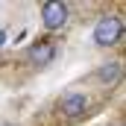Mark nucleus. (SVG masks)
I'll use <instances>...</instances> for the list:
<instances>
[{
    "instance_id": "obj_1",
    "label": "nucleus",
    "mask_w": 126,
    "mask_h": 126,
    "mask_svg": "<svg viewBox=\"0 0 126 126\" xmlns=\"http://www.w3.org/2000/svg\"><path fill=\"white\" fill-rule=\"evenodd\" d=\"M123 38V21L117 18V15H106V18H100L94 27V41L100 47H111V44H117Z\"/></svg>"
},
{
    "instance_id": "obj_2",
    "label": "nucleus",
    "mask_w": 126,
    "mask_h": 126,
    "mask_svg": "<svg viewBox=\"0 0 126 126\" xmlns=\"http://www.w3.org/2000/svg\"><path fill=\"white\" fill-rule=\"evenodd\" d=\"M41 24L47 27V30H62L64 24H67V6L59 3V0H47L44 6H41Z\"/></svg>"
},
{
    "instance_id": "obj_3",
    "label": "nucleus",
    "mask_w": 126,
    "mask_h": 126,
    "mask_svg": "<svg viewBox=\"0 0 126 126\" xmlns=\"http://www.w3.org/2000/svg\"><path fill=\"white\" fill-rule=\"evenodd\" d=\"M27 59L32 64H38V67H44V64H50L56 59V44L50 41V38H38L35 44H30V50H27Z\"/></svg>"
},
{
    "instance_id": "obj_4",
    "label": "nucleus",
    "mask_w": 126,
    "mask_h": 126,
    "mask_svg": "<svg viewBox=\"0 0 126 126\" xmlns=\"http://www.w3.org/2000/svg\"><path fill=\"white\" fill-rule=\"evenodd\" d=\"M85 109H88V97L79 94V91H70V94H64L59 100V111L64 117H82Z\"/></svg>"
},
{
    "instance_id": "obj_5",
    "label": "nucleus",
    "mask_w": 126,
    "mask_h": 126,
    "mask_svg": "<svg viewBox=\"0 0 126 126\" xmlns=\"http://www.w3.org/2000/svg\"><path fill=\"white\" fill-rule=\"evenodd\" d=\"M120 70H123V67H120V62H109V64H103V67L97 70V79L111 85V82H117V79H120Z\"/></svg>"
},
{
    "instance_id": "obj_6",
    "label": "nucleus",
    "mask_w": 126,
    "mask_h": 126,
    "mask_svg": "<svg viewBox=\"0 0 126 126\" xmlns=\"http://www.w3.org/2000/svg\"><path fill=\"white\" fill-rule=\"evenodd\" d=\"M3 44H6V32L0 30V47H3Z\"/></svg>"
},
{
    "instance_id": "obj_7",
    "label": "nucleus",
    "mask_w": 126,
    "mask_h": 126,
    "mask_svg": "<svg viewBox=\"0 0 126 126\" xmlns=\"http://www.w3.org/2000/svg\"><path fill=\"white\" fill-rule=\"evenodd\" d=\"M3 126H12V123H3Z\"/></svg>"
}]
</instances>
